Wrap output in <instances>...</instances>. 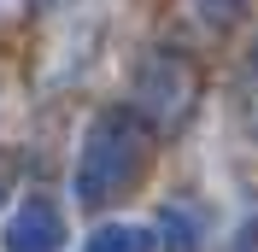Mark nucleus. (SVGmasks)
<instances>
[]
</instances>
